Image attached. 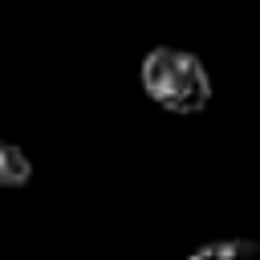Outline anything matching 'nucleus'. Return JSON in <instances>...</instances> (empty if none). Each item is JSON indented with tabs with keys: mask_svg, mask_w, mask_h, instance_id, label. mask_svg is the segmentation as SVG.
Returning a JSON list of instances; mask_svg holds the SVG:
<instances>
[{
	"mask_svg": "<svg viewBox=\"0 0 260 260\" xmlns=\"http://www.w3.org/2000/svg\"><path fill=\"white\" fill-rule=\"evenodd\" d=\"M138 85L158 110L179 114V118L203 114L211 106V93H215L207 65L191 49H179V45L146 49V57L138 65Z\"/></svg>",
	"mask_w": 260,
	"mask_h": 260,
	"instance_id": "1",
	"label": "nucleus"
},
{
	"mask_svg": "<svg viewBox=\"0 0 260 260\" xmlns=\"http://www.w3.org/2000/svg\"><path fill=\"white\" fill-rule=\"evenodd\" d=\"M183 260H260V240H252V236H223V240L199 244Z\"/></svg>",
	"mask_w": 260,
	"mask_h": 260,
	"instance_id": "2",
	"label": "nucleus"
},
{
	"mask_svg": "<svg viewBox=\"0 0 260 260\" xmlns=\"http://www.w3.org/2000/svg\"><path fill=\"white\" fill-rule=\"evenodd\" d=\"M28 179H32V162H28V154H24L16 142L0 138V187H24Z\"/></svg>",
	"mask_w": 260,
	"mask_h": 260,
	"instance_id": "3",
	"label": "nucleus"
}]
</instances>
